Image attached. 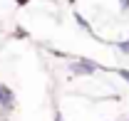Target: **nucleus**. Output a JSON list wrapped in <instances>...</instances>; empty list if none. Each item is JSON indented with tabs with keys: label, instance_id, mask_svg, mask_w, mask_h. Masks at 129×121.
Wrapping results in <instances>:
<instances>
[{
	"label": "nucleus",
	"instance_id": "f257e3e1",
	"mask_svg": "<svg viewBox=\"0 0 129 121\" xmlns=\"http://www.w3.org/2000/svg\"><path fill=\"white\" fill-rule=\"evenodd\" d=\"M72 72L75 74H92V72H97V64L89 62V59H80V62L72 64Z\"/></svg>",
	"mask_w": 129,
	"mask_h": 121
},
{
	"label": "nucleus",
	"instance_id": "f03ea898",
	"mask_svg": "<svg viewBox=\"0 0 129 121\" xmlns=\"http://www.w3.org/2000/svg\"><path fill=\"white\" fill-rule=\"evenodd\" d=\"M119 49H122L124 54H129V40H127V42H119Z\"/></svg>",
	"mask_w": 129,
	"mask_h": 121
},
{
	"label": "nucleus",
	"instance_id": "7ed1b4c3",
	"mask_svg": "<svg viewBox=\"0 0 129 121\" xmlns=\"http://www.w3.org/2000/svg\"><path fill=\"white\" fill-rule=\"evenodd\" d=\"M119 74H122V77H124V79H127V82H129V69H122Z\"/></svg>",
	"mask_w": 129,
	"mask_h": 121
},
{
	"label": "nucleus",
	"instance_id": "20e7f679",
	"mask_svg": "<svg viewBox=\"0 0 129 121\" xmlns=\"http://www.w3.org/2000/svg\"><path fill=\"white\" fill-rule=\"evenodd\" d=\"M119 5H122V8L127 10V8H129V0H119Z\"/></svg>",
	"mask_w": 129,
	"mask_h": 121
},
{
	"label": "nucleus",
	"instance_id": "39448f33",
	"mask_svg": "<svg viewBox=\"0 0 129 121\" xmlns=\"http://www.w3.org/2000/svg\"><path fill=\"white\" fill-rule=\"evenodd\" d=\"M17 3H27V0H17Z\"/></svg>",
	"mask_w": 129,
	"mask_h": 121
}]
</instances>
